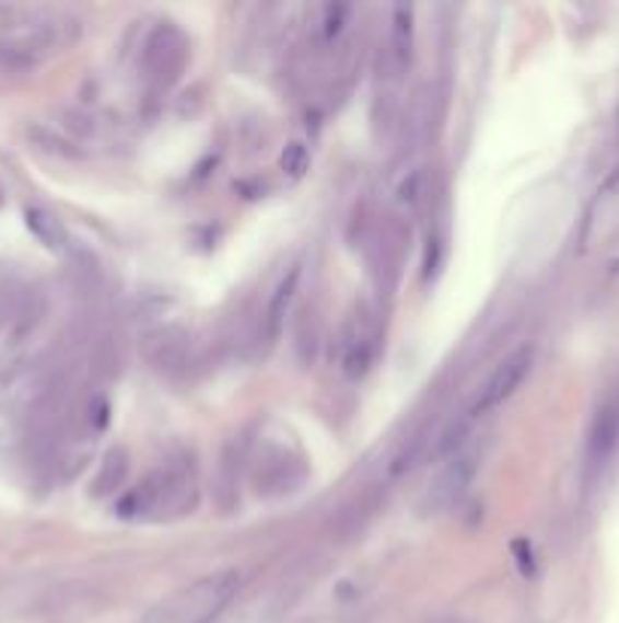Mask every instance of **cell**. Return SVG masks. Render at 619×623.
Returning <instances> with one entry per match:
<instances>
[{
  "mask_svg": "<svg viewBox=\"0 0 619 623\" xmlns=\"http://www.w3.org/2000/svg\"><path fill=\"white\" fill-rule=\"evenodd\" d=\"M532 362H535V353L532 347H519V350H513L511 356H504L495 371L489 374V380L483 383V390L477 395V402H474V414H489L492 407L504 405L507 399H511L519 387H523V380L528 378V371H532Z\"/></svg>",
  "mask_w": 619,
  "mask_h": 623,
  "instance_id": "3957f363",
  "label": "cell"
},
{
  "mask_svg": "<svg viewBox=\"0 0 619 623\" xmlns=\"http://www.w3.org/2000/svg\"><path fill=\"white\" fill-rule=\"evenodd\" d=\"M297 277H301V272H297V268H292V272L285 274L283 280H280L277 292H273V299H270V304H268V335L270 338H277V335H280V328H283L285 313H289L292 301H295Z\"/></svg>",
  "mask_w": 619,
  "mask_h": 623,
  "instance_id": "ba28073f",
  "label": "cell"
},
{
  "mask_svg": "<svg viewBox=\"0 0 619 623\" xmlns=\"http://www.w3.org/2000/svg\"><path fill=\"white\" fill-rule=\"evenodd\" d=\"M410 49H413V13L407 7H395L392 10V37H389V55L392 68L405 70L410 65Z\"/></svg>",
  "mask_w": 619,
  "mask_h": 623,
  "instance_id": "52a82bcc",
  "label": "cell"
},
{
  "mask_svg": "<svg viewBox=\"0 0 619 623\" xmlns=\"http://www.w3.org/2000/svg\"><path fill=\"white\" fill-rule=\"evenodd\" d=\"M619 438V407L607 405L593 423V432H589V448H586V457H589V465L593 469H602L610 453L617 448Z\"/></svg>",
  "mask_w": 619,
  "mask_h": 623,
  "instance_id": "5b68a950",
  "label": "cell"
},
{
  "mask_svg": "<svg viewBox=\"0 0 619 623\" xmlns=\"http://www.w3.org/2000/svg\"><path fill=\"white\" fill-rule=\"evenodd\" d=\"M195 484L186 469H164L149 474L137 489L119 501L121 517H159L164 511H183L189 505Z\"/></svg>",
  "mask_w": 619,
  "mask_h": 623,
  "instance_id": "7a4b0ae2",
  "label": "cell"
},
{
  "mask_svg": "<svg viewBox=\"0 0 619 623\" xmlns=\"http://www.w3.org/2000/svg\"><path fill=\"white\" fill-rule=\"evenodd\" d=\"M37 393H40V374L34 368L22 366L0 371V411L25 407Z\"/></svg>",
  "mask_w": 619,
  "mask_h": 623,
  "instance_id": "277c9868",
  "label": "cell"
},
{
  "mask_svg": "<svg viewBox=\"0 0 619 623\" xmlns=\"http://www.w3.org/2000/svg\"><path fill=\"white\" fill-rule=\"evenodd\" d=\"M471 477H474V457H458V460L449 462V469L434 481V487H431V501H434L437 508L453 505V501L465 493V487L471 484Z\"/></svg>",
  "mask_w": 619,
  "mask_h": 623,
  "instance_id": "8992f818",
  "label": "cell"
},
{
  "mask_svg": "<svg viewBox=\"0 0 619 623\" xmlns=\"http://www.w3.org/2000/svg\"><path fill=\"white\" fill-rule=\"evenodd\" d=\"M347 19V7H325V41H331L337 31H340V22Z\"/></svg>",
  "mask_w": 619,
  "mask_h": 623,
  "instance_id": "8fae6325",
  "label": "cell"
},
{
  "mask_svg": "<svg viewBox=\"0 0 619 623\" xmlns=\"http://www.w3.org/2000/svg\"><path fill=\"white\" fill-rule=\"evenodd\" d=\"M25 219H27V229L37 234V241H43L49 250H65V244H68V234H65L61 222H58L52 214H46V210H40V207H31V210L25 214Z\"/></svg>",
  "mask_w": 619,
  "mask_h": 623,
  "instance_id": "9c48e42d",
  "label": "cell"
},
{
  "mask_svg": "<svg viewBox=\"0 0 619 623\" xmlns=\"http://www.w3.org/2000/svg\"><path fill=\"white\" fill-rule=\"evenodd\" d=\"M237 587H241L237 572H215L167 599L164 605L152 611L147 623H213L219 611L237 593Z\"/></svg>",
  "mask_w": 619,
  "mask_h": 623,
  "instance_id": "6da1fadb",
  "label": "cell"
},
{
  "mask_svg": "<svg viewBox=\"0 0 619 623\" xmlns=\"http://www.w3.org/2000/svg\"><path fill=\"white\" fill-rule=\"evenodd\" d=\"M307 164H310V155H307V150L301 147V143H289V147H285L283 168L289 171V174L301 176L304 171H307Z\"/></svg>",
  "mask_w": 619,
  "mask_h": 623,
  "instance_id": "30bf717a",
  "label": "cell"
}]
</instances>
